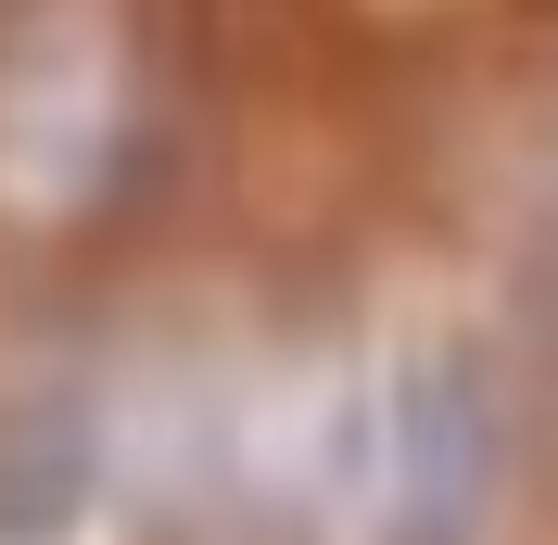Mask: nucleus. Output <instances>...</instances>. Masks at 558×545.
Returning a JSON list of instances; mask_svg holds the SVG:
<instances>
[]
</instances>
